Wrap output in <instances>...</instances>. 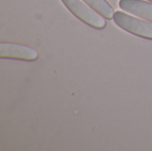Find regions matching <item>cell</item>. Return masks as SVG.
<instances>
[{
    "instance_id": "obj_2",
    "label": "cell",
    "mask_w": 152,
    "mask_h": 151,
    "mask_svg": "<svg viewBox=\"0 0 152 151\" xmlns=\"http://www.w3.org/2000/svg\"><path fill=\"white\" fill-rule=\"evenodd\" d=\"M65 7L78 20L87 24L88 26L96 28L103 29L106 27V20L100 13L95 12L83 0H61Z\"/></svg>"
},
{
    "instance_id": "obj_4",
    "label": "cell",
    "mask_w": 152,
    "mask_h": 151,
    "mask_svg": "<svg viewBox=\"0 0 152 151\" xmlns=\"http://www.w3.org/2000/svg\"><path fill=\"white\" fill-rule=\"evenodd\" d=\"M119 7L124 12L152 21V3L144 0H120Z\"/></svg>"
},
{
    "instance_id": "obj_1",
    "label": "cell",
    "mask_w": 152,
    "mask_h": 151,
    "mask_svg": "<svg viewBox=\"0 0 152 151\" xmlns=\"http://www.w3.org/2000/svg\"><path fill=\"white\" fill-rule=\"evenodd\" d=\"M112 20L121 29L139 37L152 40V21L137 18V16L121 11L115 12Z\"/></svg>"
},
{
    "instance_id": "obj_5",
    "label": "cell",
    "mask_w": 152,
    "mask_h": 151,
    "mask_svg": "<svg viewBox=\"0 0 152 151\" xmlns=\"http://www.w3.org/2000/svg\"><path fill=\"white\" fill-rule=\"evenodd\" d=\"M83 1L105 19L107 20L113 19L115 11L112 5L107 0H83Z\"/></svg>"
},
{
    "instance_id": "obj_6",
    "label": "cell",
    "mask_w": 152,
    "mask_h": 151,
    "mask_svg": "<svg viewBox=\"0 0 152 151\" xmlns=\"http://www.w3.org/2000/svg\"><path fill=\"white\" fill-rule=\"evenodd\" d=\"M150 1H152V0H150Z\"/></svg>"
},
{
    "instance_id": "obj_3",
    "label": "cell",
    "mask_w": 152,
    "mask_h": 151,
    "mask_svg": "<svg viewBox=\"0 0 152 151\" xmlns=\"http://www.w3.org/2000/svg\"><path fill=\"white\" fill-rule=\"evenodd\" d=\"M39 53L34 47L27 44L2 42L0 43V58L18 61H33L37 60Z\"/></svg>"
}]
</instances>
